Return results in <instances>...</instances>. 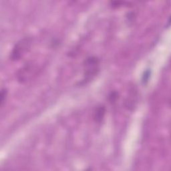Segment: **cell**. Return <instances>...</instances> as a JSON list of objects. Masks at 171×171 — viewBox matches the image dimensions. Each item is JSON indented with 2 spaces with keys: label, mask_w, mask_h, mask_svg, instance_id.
<instances>
[{
  "label": "cell",
  "mask_w": 171,
  "mask_h": 171,
  "mask_svg": "<svg viewBox=\"0 0 171 171\" xmlns=\"http://www.w3.org/2000/svg\"><path fill=\"white\" fill-rule=\"evenodd\" d=\"M150 76V70H147L145 72L143 75V78H142V82L144 83H146V82L149 80V78Z\"/></svg>",
  "instance_id": "cell-6"
},
{
  "label": "cell",
  "mask_w": 171,
  "mask_h": 171,
  "mask_svg": "<svg viewBox=\"0 0 171 171\" xmlns=\"http://www.w3.org/2000/svg\"><path fill=\"white\" fill-rule=\"evenodd\" d=\"M105 113H106V108L104 106H100L96 108L94 113V120L96 122H101L104 119Z\"/></svg>",
  "instance_id": "cell-3"
},
{
  "label": "cell",
  "mask_w": 171,
  "mask_h": 171,
  "mask_svg": "<svg viewBox=\"0 0 171 171\" xmlns=\"http://www.w3.org/2000/svg\"><path fill=\"white\" fill-rule=\"evenodd\" d=\"M7 91L6 88H3L1 92V97H0V102H1V106H2L3 103H4L5 100L6 99V97H7Z\"/></svg>",
  "instance_id": "cell-4"
},
{
  "label": "cell",
  "mask_w": 171,
  "mask_h": 171,
  "mask_svg": "<svg viewBox=\"0 0 171 171\" xmlns=\"http://www.w3.org/2000/svg\"><path fill=\"white\" fill-rule=\"evenodd\" d=\"M100 70V61L96 57H89L84 62V82L87 83L98 74Z\"/></svg>",
  "instance_id": "cell-1"
},
{
  "label": "cell",
  "mask_w": 171,
  "mask_h": 171,
  "mask_svg": "<svg viewBox=\"0 0 171 171\" xmlns=\"http://www.w3.org/2000/svg\"><path fill=\"white\" fill-rule=\"evenodd\" d=\"M30 44V38H24L20 42H18V44L15 46L12 52H11V58L12 60H18L21 58L22 54H24L27 48H29Z\"/></svg>",
  "instance_id": "cell-2"
},
{
  "label": "cell",
  "mask_w": 171,
  "mask_h": 171,
  "mask_svg": "<svg viewBox=\"0 0 171 171\" xmlns=\"http://www.w3.org/2000/svg\"><path fill=\"white\" fill-rule=\"evenodd\" d=\"M118 98V94L116 92H112L109 95V100L111 103H114Z\"/></svg>",
  "instance_id": "cell-5"
}]
</instances>
